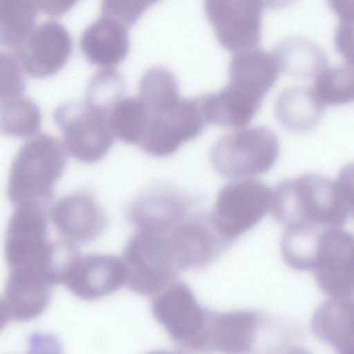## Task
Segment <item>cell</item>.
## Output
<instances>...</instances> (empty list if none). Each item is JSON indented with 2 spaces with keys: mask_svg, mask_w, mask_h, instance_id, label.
Instances as JSON below:
<instances>
[{
  "mask_svg": "<svg viewBox=\"0 0 354 354\" xmlns=\"http://www.w3.org/2000/svg\"><path fill=\"white\" fill-rule=\"evenodd\" d=\"M270 210L286 225L313 223L327 227L343 225L353 212V166L336 179L306 174L279 182L272 190Z\"/></svg>",
  "mask_w": 354,
  "mask_h": 354,
  "instance_id": "cell-1",
  "label": "cell"
},
{
  "mask_svg": "<svg viewBox=\"0 0 354 354\" xmlns=\"http://www.w3.org/2000/svg\"><path fill=\"white\" fill-rule=\"evenodd\" d=\"M66 162V148L56 138L40 134L26 142L10 169L7 186L10 202L14 206L28 202L47 205Z\"/></svg>",
  "mask_w": 354,
  "mask_h": 354,
  "instance_id": "cell-2",
  "label": "cell"
},
{
  "mask_svg": "<svg viewBox=\"0 0 354 354\" xmlns=\"http://www.w3.org/2000/svg\"><path fill=\"white\" fill-rule=\"evenodd\" d=\"M169 232L138 229L124 248V284L142 295H156L182 271Z\"/></svg>",
  "mask_w": 354,
  "mask_h": 354,
  "instance_id": "cell-3",
  "label": "cell"
},
{
  "mask_svg": "<svg viewBox=\"0 0 354 354\" xmlns=\"http://www.w3.org/2000/svg\"><path fill=\"white\" fill-rule=\"evenodd\" d=\"M279 153L276 134L263 126L237 129L220 137L210 152L215 171L226 178L251 177L270 170Z\"/></svg>",
  "mask_w": 354,
  "mask_h": 354,
  "instance_id": "cell-4",
  "label": "cell"
},
{
  "mask_svg": "<svg viewBox=\"0 0 354 354\" xmlns=\"http://www.w3.org/2000/svg\"><path fill=\"white\" fill-rule=\"evenodd\" d=\"M46 205L28 202L15 206L5 239L10 270L35 272L48 277L53 241L48 238Z\"/></svg>",
  "mask_w": 354,
  "mask_h": 354,
  "instance_id": "cell-5",
  "label": "cell"
},
{
  "mask_svg": "<svg viewBox=\"0 0 354 354\" xmlns=\"http://www.w3.org/2000/svg\"><path fill=\"white\" fill-rule=\"evenodd\" d=\"M53 118L62 133L66 150L80 162L101 160L113 144L109 111L86 100L61 104Z\"/></svg>",
  "mask_w": 354,
  "mask_h": 354,
  "instance_id": "cell-6",
  "label": "cell"
},
{
  "mask_svg": "<svg viewBox=\"0 0 354 354\" xmlns=\"http://www.w3.org/2000/svg\"><path fill=\"white\" fill-rule=\"evenodd\" d=\"M151 311L178 346L195 351H205L210 310L199 305L186 283L174 281L156 293Z\"/></svg>",
  "mask_w": 354,
  "mask_h": 354,
  "instance_id": "cell-7",
  "label": "cell"
},
{
  "mask_svg": "<svg viewBox=\"0 0 354 354\" xmlns=\"http://www.w3.org/2000/svg\"><path fill=\"white\" fill-rule=\"evenodd\" d=\"M272 196V190L254 179L224 185L210 214L218 235L230 241L251 229L270 209Z\"/></svg>",
  "mask_w": 354,
  "mask_h": 354,
  "instance_id": "cell-8",
  "label": "cell"
},
{
  "mask_svg": "<svg viewBox=\"0 0 354 354\" xmlns=\"http://www.w3.org/2000/svg\"><path fill=\"white\" fill-rule=\"evenodd\" d=\"M204 7L224 48L240 52L258 46L261 35V0H205Z\"/></svg>",
  "mask_w": 354,
  "mask_h": 354,
  "instance_id": "cell-9",
  "label": "cell"
},
{
  "mask_svg": "<svg viewBox=\"0 0 354 354\" xmlns=\"http://www.w3.org/2000/svg\"><path fill=\"white\" fill-rule=\"evenodd\" d=\"M206 123L197 97L181 98L169 111L148 116L138 145L151 156H167L174 153L183 143L198 137Z\"/></svg>",
  "mask_w": 354,
  "mask_h": 354,
  "instance_id": "cell-10",
  "label": "cell"
},
{
  "mask_svg": "<svg viewBox=\"0 0 354 354\" xmlns=\"http://www.w3.org/2000/svg\"><path fill=\"white\" fill-rule=\"evenodd\" d=\"M353 254L351 234L339 227L323 230L312 270L322 292L331 297H353Z\"/></svg>",
  "mask_w": 354,
  "mask_h": 354,
  "instance_id": "cell-11",
  "label": "cell"
},
{
  "mask_svg": "<svg viewBox=\"0 0 354 354\" xmlns=\"http://www.w3.org/2000/svg\"><path fill=\"white\" fill-rule=\"evenodd\" d=\"M73 43L66 29L55 21L34 27L21 44L14 49L22 68L35 78L50 77L67 62Z\"/></svg>",
  "mask_w": 354,
  "mask_h": 354,
  "instance_id": "cell-12",
  "label": "cell"
},
{
  "mask_svg": "<svg viewBox=\"0 0 354 354\" xmlns=\"http://www.w3.org/2000/svg\"><path fill=\"white\" fill-rule=\"evenodd\" d=\"M125 281L122 259L104 254L79 256L64 284L76 297L91 301L110 295Z\"/></svg>",
  "mask_w": 354,
  "mask_h": 354,
  "instance_id": "cell-13",
  "label": "cell"
},
{
  "mask_svg": "<svg viewBox=\"0 0 354 354\" xmlns=\"http://www.w3.org/2000/svg\"><path fill=\"white\" fill-rule=\"evenodd\" d=\"M189 199L168 185L153 187L142 193L130 208V218L138 229L169 232L188 217Z\"/></svg>",
  "mask_w": 354,
  "mask_h": 354,
  "instance_id": "cell-14",
  "label": "cell"
},
{
  "mask_svg": "<svg viewBox=\"0 0 354 354\" xmlns=\"http://www.w3.org/2000/svg\"><path fill=\"white\" fill-rule=\"evenodd\" d=\"M50 218L57 232L73 243L95 239L106 223L100 205L84 192L68 194L58 200L50 210Z\"/></svg>",
  "mask_w": 354,
  "mask_h": 354,
  "instance_id": "cell-15",
  "label": "cell"
},
{
  "mask_svg": "<svg viewBox=\"0 0 354 354\" xmlns=\"http://www.w3.org/2000/svg\"><path fill=\"white\" fill-rule=\"evenodd\" d=\"M170 239L182 270L207 263L218 252L221 242H227L205 213L188 216L170 232Z\"/></svg>",
  "mask_w": 354,
  "mask_h": 354,
  "instance_id": "cell-16",
  "label": "cell"
},
{
  "mask_svg": "<svg viewBox=\"0 0 354 354\" xmlns=\"http://www.w3.org/2000/svg\"><path fill=\"white\" fill-rule=\"evenodd\" d=\"M197 98L206 122L223 127H243L248 124L263 99L230 83L216 93Z\"/></svg>",
  "mask_w": 354,
  "mask_h": 354,
  "instance_id": "cell-17",
  "label": "cell"
},
{
  "mask_svg": "<svg viewBox=\"0 0 354 354\" xmlns=\"http://www.w3.org/2000/svg\"><path fill=\"white\" fill-rule=\"evenodd\" d=\"M80 47L91 64L103 68H113L129 52L127 27L113 19L102 16L84 30Z\"/></svg>",
  "mask_w": 354,
  "mask_h": 354,
  "instance_id": "cell-18",
  "label": "cell"
},
{
  "mask_svg": "<svg viewBox=\"0 0 354 354\" xmlns=\"http://www.w3.org/2000/svg\"><path fill=\"white\" fill-rule=\"evenodd\" d=\"M311 330L338 353L353 354V297H331L322 303L313 316Z\"/></svg>",
  "mask_w": 354,
  "mask_h": 354,
  "instance_id": "cell-19",
  "label": "cell"
},
{
  "mask_svg": "<svg viewBox=\"0 0 354 354\" xmlns=\"http://www.w3.org/2000/svg\"><path fill=\"white\" fill-rule=\"evenodd\" d=\"M259 315L251 310L218 313L212 311L209 350L227 353H246L252 348L257 334Z\"/></svg>",
  "mask_w": 354,
  "mask_h": 354,
  "instance_id": "cell-20",
  "label": "cell"
},
{
  "mask_svg": "<svg viewBox=\"0 0 354 354\" xmlns=\"http://www.w3.org/2000/svg\"><path fill=\"white\" fill-rule=\"evenodd\" d=\"M52 287L39 275L10 271L4 298L10 318L24 322L40 315L50 303Z\"/></svg>",
  "mask_w": 354,
  "mask_h": 354,
  "instance_id": "cell-21",
  "label": "cell"
},
{
  "mask_svg": "<svg viewBox=\"0 0 354 354\" xmlns=\"http://www.w3.org/2000/svg\"><path fill=\"white\" fill-rule=\"evenodd\" d=\"M279 70L274 54L263 49L242 50L230 62L229 83L263 98L274 85Z\"/></svg>",
  "mask_w": 354,
  "mask_h": 354,
  "instance_id": "cell-22",
  "label": "cell"
},
{
  "mask_svg": "<svg viewBox=\"0 0 354 354\" xmlns=\"http://www.w3.org/2000/svg\"><path fill=\"white\" fill-rule=\"evenodd\" d=\"M324 107L312 88L294 86L286 88L278 96L275 113L279 123L287 130L306 132L317 126Z\"/></svg>",
  "mask_w": 354,
  "mask_h": 354,
  "instance_id": "cell-23",
  "label": "cell"
},
{
  "mask_svg": "<svg viewBox=\"0 0 354 354\" xmlns=\"http://www.w3.org/2000/svg\"><path fill=\"white\" fill-rule=\"evenodd\" d=\"M274 55L280 70L298 78H315L328 63L327 55L320 47L301 38L281 41L277 45Z\"/></svg>",
  "mask_w": 354,
  "mask_h": 354,
  "instance_id": "cell-24",
  "label": "cell"
},
{
  "mask_svg": "<svg viewBox=\"0 0 354 354\" xmlns=\"http://www.w3.org/2000/svg\"><path fill=\"white\" fill-rule=\"evenodd\" d=\"M326 227L313 223H299L287 225L281 243L284 261L297 270H312L319 239L323 230Z\"/></svg>",
  "mask_w": 354,
  "mask_h": 354,
  "instance_id": "cell-25",
  "label": "cell"
},
{
  "mask_svg": "<svg viewBox=\"0 0 354 354\" xmlns=\"http://www.w3.org/2000/svg\"><path fill=\"white\" fill-rule=\"evenodd\" d=\"M138 98L149 115L169 111L181 99L175 76L162 66L152 67L144 73L139 83Z\"/></svg>",
  "mask_w": 354,
  "mask_h": 354,
  "instance_id": "cell-26",
  "label": "cell"
},
{
  "mask_svg": "<svg viewBox=\"0 0 354 354\" xmlns=\"http://www.w3.org/2000/svg\"><path fill=\"white\" fill-rule=\"evenodd\" d=\"M37 10L32 0L0 1V46L20 45L35 27Z\"/></svg>",
  "mask_w": 354,
  "mask_h": 354,
  "instance_id": "cell-27",
  "label": "cell"
},
{
  "mask_svg": "<svg viewBox=\"0 0 354 354\" xmlns=\"http://www.w3.org/2000/svg\"><path fill=\"white\" fill-rule=\"evenodd\" d=\"M41 113L30 99L19 95L0 101V132L17 138H30L39 129Z\"/></svg>",
  "mask_w": 354,
  "mask_h": 354,
  "instance_id": "cell-28",
  "label": "cell"
},
{
  "mask_svg": "<svg viewBox=\"0 0 354 354\" xmlns=\"http://www.w3.org/2000/svg\"><path fill=\"white\" fill-rule=\"evenodd\" d=\"M109 121L115 137L127 144L140 142L147 121V112L139 98L119 99L109 112Z\"/></svg>",
  "mask_w": 354,
  "mask_h": 354,
  "instance_id": "cell-29",
  "label": "cell"
},
{
  "mask_svg": "<svg viewBox=\"0 0 354 354\" xmlns=\"http://www.w3.org/2000/svg\"><path fill=\"white\" fill-rule=\"evenodd\" d=\"M312 88L315 96L324 105H343L354 97L353 66L326 68L316 77Z\"/></svg>",
  "mask_w": 354,
  "mask_h": 354,
  "instance_id": "cell-30",
  "label": "cell"
},
{
  "mask_svg": "<svg viewBox=\"0 0 354 354\" xmlns=\"http://www.w3.org/2000/svg\"><path fill=\"white\" fill-rule=\"evenodd\" d=\"M122 77L113 68H103L91 78L86 90V101L109 112L124 91Z\"/></svg>",
  "mask_w": 354,
  "mask_h": 354,
  "instance_id": "cell-31",
  "label": "cell"
},
{
  "mask_svg": "<svg viewBox=\"0 0 354 354\" xmlns=\"http://www.w3.org/2000/svg\"><path fill=\"white\" fill-rule=\"evenodd\" d=\"M26 86L23 68L15 53L0 49V101L21 95Z\"/></svg>",
  "mask_w": 354,
  "mask_h": 354,
  "instance_id": "cell-32",
  "label": "cell"
},
{
  "mask_svg": "<svg viewBox=\"0 0 354 354\" xmlns=\"http://www.w3.org/2000/svg\"><path fill=\"white\" fill-rule=\"evenodd\" d=\"M160 0H102L103 16L112 18L126 27L138 21L151 5Z\"/></svg>",
  "mask_w": 354,
  "mask_h": 354,
  "instance_id": "cell-33",
  "label": "cell"
},
{
  "mask_svg": "<svg viewBox=\"0 0 354 354\" xmlns=\"http://www.w3.org/2000/svg\"><path fill=\"white\" fill-rule=\"evenodd\" d=\"M37 10L53 17L69 11L80 0H32Z\"/></svg>",
  "mask_w": 354,
  "mask_h": 354,
  "instance_id": "cell-34",
  "label": "cell"
},
{
  "mask_svg": "<svg viewBox=\"0 0 354 354\" xmlns=\"http://www.w3.org/2000/svg\"><path fill=\"white\" fill-rule=\"evenodd\" d=\"M352 38L353 24L342 23L336 32L335 45L337 49L351 65H353V58L352 55L349 53V50L352 51L349 45L352 46Z\"/></svg>",
  "mask_w": 354,
  "mask_h": 354,
  "instance_id": "cell-35",
  "label": "cell"
},
{
  "mask_svg": "<svg viewBox=\"0 0 354 354\" xmlns=\"http://www.w3.org/2000/svg\"><path fill=\"white\" fill-rule=\"evenodd\" d=\"M328 3L342 23L353 24V0H328Z\"/></svg>",
  "mask_w": 354,
  "mask_h": 354,
  "instance_id": "cell-36",
  "label": "cell"
},
{
  "mask_svg": "<svg viewBox=\"0 0 354 354\" xmlns=\"http://www.w3.org/2000/svg\"><path fill=\"white\" fill-rule=\"evenodd\" d=\"M270 8H283L293 3L296 0H261Z\"/></svg>",
  "mask_w": 354,
  "mask_h": 354,
  "instance_id": "cell-37",
  "label": "cell"
},
{
  "mask_svg": "<svg viewBox=\"0 0 354 354\" xmlns=\"http://www.w3.org/2000/svg\"><path fill=\"white\" fill-rule=\"evenodd\" d=\"M10 319V315L4 300L0 299V331L5 327Z\"/></svg>",
  "mask_w": 354,
  "mask_h": 354,
  "instance_id": "cell-38",
  "label": "cell"
}]
</instances>
